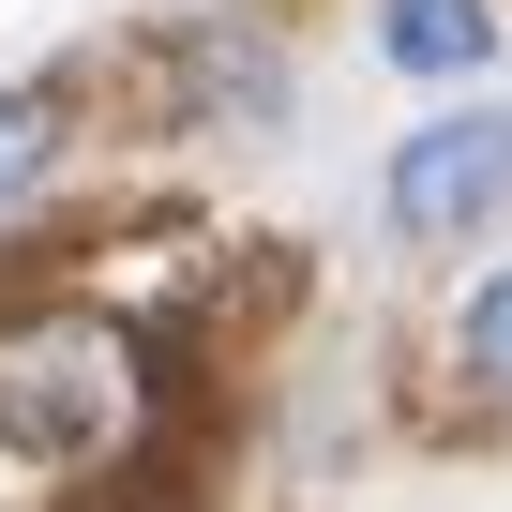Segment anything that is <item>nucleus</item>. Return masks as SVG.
<instances>
[{
	"mask_svg": "<svg viewBox=\"0 0 512 512\" xmlns=\"http://www.w3.org/2000/svg\"><path fill=\"white\" fill-rule=\"evenodd\" d=\"M136 422H151L136 332H106V317H16V332H0V452H31V467H106Z\"/></svg>",
	"mask_w": 512,
	"mask_h": 512,
	"instance_id": "f257e3e1",
	"label": "nucleus"
},
{
	"mask_svg": "<svg viewBox=\"0 0 512 512\" xmlns=\"http://www.w3.org/2000/svg\"><path fill=\"white\" fill-rule=\"evenodd\" d=\"M377 211H392V241H407V256H437V241H482V226L512 211V121H497V106L407 121V151H392Z\"/></svg>",
	"mask_w": 512,
	"mask_h": 512,
	"instance_id": "f03ea898",
	"label": "nucleus"
},
{
	"mask_svg": "<svg viewBox=\"0 0 512 512\" xmlns=\"http://www.w3.org/2000/svg\"><path fill=\"white\" fill-rule=\"evenodd\" d=\"M166 76H181L211 121H287V46L256 31V16H211V31H181V46H166Z\"/></svg>",
	"mask_w": 512,
	"mask_h": 512,
	"instance_id": "7ed1b4c3",
	"label": "nucleus"
},
{
	"mask_svg": "<svg viewBox=\"0 0 512 512\" xmlns=\"http://www.w3.org/2000/svg\"><path fill=\"white\" fill-rule=\"evenodd\" d=\"M377 61L422 76V91L482 76V61H497V0H377Z\"/></svg>",
	"mask_w": 512,
	"mask_h": 512,
	"instance_id": "20e7f679",
	"label": "nucleus"
},
{
	"mask_svg": "<svg viewBox=\"0 0 512 512\" xmlns=\"http://www.w3.org/2000/svg\"><path fill=\"white\" fill-rule=\"evenodd\" d=\"M61 166H76V106L31 91V76H0V211H31Z\"/></svg>",
	"mask_w": 512,
	"mask_h": 512,
	"instance_id": "39448f33",
	"label": "nucleus"
},
{
	"mask_svg": "<svg viewBox=\"0 0 512 512\" xmlns=\"http://www.w3.org/2000/svg\"><path fill=\"white\" fill-rule=\"evenodd\" d=\"M452 362H467V392H482V407H512V272H482V287H467Z\"/></svg>",
	"mask_w": 512,
	"mask_h": 512,
	"instance_id": "423d86ee",
	"label": "nucleus"
}]
</instances>
